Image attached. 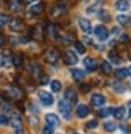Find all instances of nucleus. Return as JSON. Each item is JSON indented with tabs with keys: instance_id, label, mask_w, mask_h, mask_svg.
Listing matches in <instances>:
<instances>
[{
	"instance_id": "f257e3e1",
	"label": "nucleus",
	"mask_w": 131,
	"mask_h": 134,
	"mask_svg": "<svg viewBox=\"0 0 131 134\" xmlns=\"http://www.w3.org/2000/svg\"><path fill=\"white\" fill-rule=\"evenodd\" d=\"M58 105H59L61 113L64 115V118H66V120H70V105H69V100L62 99V100H59Z\"/></svg>"
},
{
	"instance_id": "f03ea898",
	"label": "nucleus",
	"mask_w": 131,
	"mask_h": 134,
	"mask_svg": "<svg viewBox=\"0 0 131 134\" xmlns=\"http://www.w3.org/2000/svg\"><path fill=\"white\" fill-rule=\"evenodd\" d=\"M39 97H40V102H42L43 105H46V107L53 105V102H54L53 96H51L50 93H46V91H40V93H39Z\"/></svg>"
},
{
	"instance_id": "7ed1b4c3",
	"label": "nucleus",
	"mask_w": 131,
	"mask_h": 134,
	"mask_svg": "<svg viewBox=\"0 0 131 134\" xmlns=\"http://www.w3.org/2000/svg\"><path fill=\"white\" fill-rule=\"evenodd\" d=\"M94 35H96L97 40H106V38L109 37V30H107L104 26H96V29H94Z\"/></svg>"
},
{
	"instance_id": "20e7f679",
	"label": "nucleus",
	"mask_w": 131,
	"mask_h": 134,
	"mask_svg": "<svg viewBox=\"0 0 131 134\" xmlns=\"http://www.w3.org/2000/svg\"><path fill=\"white\" fill-rule=\"evenodd\" d=\"M45 58H46V61H48V62L54 64V62H58V59H59V54H58V51H56V49L50 48V49H46V51H45Z\"/></svg>"
},
{
	"instance_id": "39448f33",
	"label": "nucleus",
	"mask_w": 131,
	"mask_h": 134,
	"mask_svg": "<svg viewBox=\"0 0 131 134\" xmlns=\"http://www.w3.org/2000/svg\"><path fill=\"white\" fill-rule=\"evenodd\" d=\"M78 24H80V27H81V30H83L85 34H91V32H93V27H91V23H90L88 19H85V18H80V19H78Z\"/></svg>"
},
{
	"instance_id": "423d86ee",
	"label": "nucleus",
	"mask_w": 131,
	"mask_h": 134,
	"mask_svg": "<svg viewBox=\"0 0 131 134\" xmlns=\"http://www.w3.org/2000/svg\"><path fill=\"white\" fill-rule=\"evenodd\" d=\"M91 102H93V105H96V107H102V105L106 104V97H104L102 94H93V96H91Z\"/></svg>"
},
{
	"instance_id": "0eeeda50",
	"label": "nucleus",
	"mask_w": 131,
	"mask_h": 134,
	"mask_svg": "<svg viewBox=\"0 0 131 134\" xmlns=\"http://www.w3.org/2000/svg\"><path fill=\"white\" fill-rule=\"evenodd\" d=\"M88 113H90V109H88V105H85V104H80V105L77 107V116H78V118H85V116H88Z\"/></svg>"
},
{
	"instance_id": "6e6552de",
	"label": "nucleus",
	"mask_w": 131,
	"mask_h": 134,
	"mask_svg": "<svg viewBox=\"0 0 131 134\" xmlns=\"http://www.w3.org/2000/svg\"><path fill=\"white\" fill-rule=\"evenodd\" d=\"M77 91L74 88H67L66 90V100H69V102H77Z\"/></svg>"
},
{
	"instance_id": "1a4fd4ad",
	"label": "nucleus",
	"mask_w": 131,
	"mask_h": 134,
	"mask_svg": "<svg viewBox=\"0 0 131 134\" xmlns=\"http://www.w3.org/2000/svg\"><path fill=\"white\" fill-rule=\"evenodd\" d=\"M83 64H85V67H86V70H88V72H94V70H96V67H97V64H96V61H94L93 58H85Z\"/></svg>"
},
{
	"instance_id": "9d476101",
	"label": "nucleus",
	"mask_w": 131,
	"mask_h": 134,
	"mask_svg": "<svg viewBox=\"0 0 131 134\" xmlns=\"http://www.w3.org/2000/svg\"><path fill=\"white\" fill-rule=\"evenodd\" d=\"M8 24H10V29H11L13 32H18V30H21V29L24 27L23 21H19V19H11Z\"/></svg>"
},
{
	"instance_id": "9b49d317",
	"label": "nucleus",
	"mask_w": 131,
	"mask_h": 134,
	"mask_svg": "<svg viewBox=\"0 0 131 134\" xmlns=\"http://www.w3.org/2000/svg\"><path fill=\"white\" fill-rule=\"evenodd\" d=\"M46 123L50 125V126H58L59 125V118H58V115H54V113H48L46 115Z\"/></svg>"
},
{
	"instance_id": "f8f14e48",
	"label": "nucleus",
	"mask_w": 131,
	"mask_h": 134,
	"mask_svg": "<svg viewBox=\"0 0 131 134\" xmlns=\"http://www.w3.org/2000/svg\"><path fill=\"white\" fill-rule=\"evenodd\" d=\"M125 112H126L125 107H117V109H113V110H112V115L115 116L117 120H123V118H125Z\"/></svg>"
},
{
	"instance_id": "ddd939ff",
	"label": "nucleus",
	"mask_w": 131,
	"mask_h": 134,
	"mask_svg": "<svg viewBox=\"0 0 131 134\" xmlns=\"http://www.w3.org/2000/svg\"><path fill=\"white\" fill-rule=\"evenodd\" d=\"M115 8L118 11H128V8H129L128 0H117V2H115Z\"/></svg>"
},
{
	"instance_id": "4468645a",
	"label": "nucleus",
	"mask_w": 131,
	"mask_h": 134,
	"mask_svg": "<svg viewBox=\"0 0 131 134\" xmlns=\"http://www.w3.org/2000/svg\"><path fill=\"white\" fill-rule=\"evenodd\" d=\"M64 61L67 62V64H77L78 58H77V54H75L74 51H67V53H66V58H64Z\"/></svg>"
},
{
	"instance_id": "2eb2a0df",
	"label": "nucleus",
	"mask_w": 131,
	"mask_h": 134,
	"mask_svg": "<svg viewBox=\"0 0 131 134\" xmlns=\"http://www.w3.org/2000/svg\"><path fill=\"white\" fill-rule=\"evenodd\" d=\"M72 77H74L77 81H83V78H85V70H81V69H72Z\"/></svg>"
},
{
	"instance_id": "dca6fc26",
	"label": "nucleus",
	"mask_w": 131,
	"mask_h": 134,
	"mask_svg": "<svg viewBox=\"0 0 131 134\" xmlns=\"http://www.w3.org/2000/svg\"><path fill=\"white\" fill-rule=\"evenodd\" d=\"M11 126L16 128V129H21V126H23V120H21V116H19V115H13V116H11Z\"/></svg>"
},
{
	"instance_id": "f3484780",
	"label": "nucleus",
	"mask_w": 131,
	"mask_h": 134,
	"mask_svg": "<svg viewBox=\"0 0 131 134\" xmlns=\"http://www.w3.org/2000/svg\"><path fill=\"white\" fill-rule=\"evenodd\" d=\"M117 21H118V24L123 26V27H129V26H131V19L128 18V16H125V14H120L118 18H117Z\"/></svg>"
},
{
	"instance_id": "a211bd4d",
	"label": "nucleus",
	"mask_w": 131,
	"mask_h": 134,
	"mask_svg": "<svg viewBox=\"0 0 131 134\" xmlns=\"http://www.w3.org/2000/svg\"><path fill=\"white\" fill-rule=\"evenodd\" d=\"M43 10H45V8H43L42 3H34V5L30 7V13H32V14H42Z\"/></svg>"
},
{
	"instance_id": "6ab92c4d",
	"label": "nucleus",
	"mask_w": 131,
	"mask_h": 134,
	"mask_svg": "<svg viewBox=\"0 0 131 134\" xmlns=\"http://www.w3.org/2000/svg\"><path fill=\"white\" fill-rule=\"evenodd\" d=\"M48 35L51 38H58V27L54 24H48Z\"/></svg>"
},
{
	"instance_id": "aec40b11",
	"label": "nucleus",
	"mask_w": 131,
	"mask_h": 134,
	"mask_svg": "<svg viewBox=\"0 0 131 134\" xmlns=\"http://www.w3.org/2000/svg\"><path fill=\"white\" fill-rule=\"evenodd\" d=\"M8 94H10L11 97H14V99H21V97H23V91L18 90V88H11V90H8Z\"/></svg>"
},
{
	"instance_id": "412c9836",
	"label": "nucleus",
	"mask_w": 131,
	"mask_h": 134,
	"mask_svg": "<svg viewBox=\"0 0 131 134\" xmlns=\"http://www.w3.org/2000/svg\"><path fill=\"white\" fill-rule=\"evenodd\" d=\"M50 86H51L53 93H59V91H61V81H59V80H53V81L50 83Z\"/></svg>"
},
{
	"instance_id": "4be33fe9",
	"label": "nucleus",
	"mask_w": 131,
	"mask_h": 134,
	"mask_svg": "<svg viewBox=\"0 0 131 134\" xmlns=\"http://www.w3.org/2000/svg\"><path fill=\"white\" fill-rule=\"evenodd\" d=\"M109 61L113 62V64H120V62H122L120 58H118V54H117L115 51H110V54H109Z\"/></svg>"
},
{
	"instance_id": "5701e85b",
	"label": "nucleus",
	"mask_w": 131,
	"mask_h": 134,
	"mask_svg": "<svg viewBox=\"0 0 131 134\" xmlns=\"http://www.w3.org/2000/svg\"><path fill=\"white\" fill-rule=\"evenodd\" d=\"M13 65L14 67H21L23 65V56L21 54H14L13 56Z\"/></svg>"
},
{
	"instance_id": "b1692460",
	"label": "nucleus",
	"mask_w": 131,
	"mask_h": 134,
	"mask_svg": "<svg viewBox=\"0 0 131 134\" xmlns=\"http://www.w3.org/2000/svg\"><path fill=\"white\" fill-rule=\"evenodd\" d=\"M101 69H102L104 74H110V72H112V65H110L109 61H104V62L101 64Z\"/></svg>"
},
{
	"instance_id": "393cba45",
	"label": "nucleus",
	"mask_w": 131,
	"mask_h": 134,
	"mask_svg": "<svg viewBox=\"0 0 131 134\" xmlns=\"http://www.w3.org/2000/svg\"><path fill=\"white\" fill-rule=\"evenodd\" d=\"M21 5V2H19V0H10V8L13 10V11H19V7Z\"/></svg>"
},
{
	"instance_id": "a878e982",
	"label": "nucleus",
	"mask_w": 131,
	"mask_h": 134,
	"mask_svg": "<svg viewBox=\"0 0 131 134\" xmlns=\"http://www.w3.org/2000/svg\"><path fill=\"white\" fill-rule=\"evenodd\" d=\"M99 18H101L104 23H107V21H110V13L106 11V10H101V11H99Z\"/></svg>"
},
{
	"instance_id": "bb28decb",
	"label": "nucleus",
	"mask_w": 131,
	"mask_h": 134,
	"mask_svg": "<svg viewBox=\"0 0 131 134\" xmlns=\"http://www.w3.org/2000/svg\"><path fill=\"white\" fill-rule=\"evenodd\" d=\"M10 23V18L7 14H3V13H0V27H5L7 24Z\"/></svg>"
},
{
	"instance_id": "cd10ccee",
	"label": "nucleus",
	"mask_w": 131,
	"mask_h": 134,
	"mask_svg": "<svg viewBox=\"0 0 131 134\" xmlns=\"http://www.w3.org/2000/svg\"><path fill=\"white\" fill-rule=\"evenodd\" d=\"M112 110H113V109H109V107H102V109L99 110V115L102 116V118H106V116L112 115Z\"/></svg>"
},
{
	"instance_id": "c85d7f7f",
	"label": "nucleus",
	"mask_w": 131,
	"mask_h": 134,
	"mask_svg": "<svg viewBox=\"0 0 131 134\" xmlns=\"http://www.w3.org/2000/svg\"><path fill=\"white\" fill-rule=\"evenodd\" d=\"M115 75H117V78H126L128 77V69H118V70H115Z\"/></svg>"
},
{
	"instance_id": "c756f323",
	"label": "nucleus",
	"mask_w": 131,
	"mask_h": 134,
	"mask_svg": "<svg viewBox=\"0 0 131 134\" xmlns=\"http://www.w3.org/2000/svg\"><path fill=\"white\" fill-rule=\"evenodd\" d=\"M75 49H77V53H80V54H83V53L86 51L85 45H83V43H80V42H75Z\"/></svg>"
},
{
	"instance_id": "7c9ffc66",
	"label": "nucleus",
	"mask_w": 131,
	"mask_h": 134,
	"mask_svg": "<svg viewBox=\"0 0 131 134\" xmlns=\"http://www.w3.org/2000/svg\"><path fill=\"white\" fill-rule=\"evenodd\" d=\"M104 128H106V131H109V132H113V131H115V129H117V126H115V125H113L112 121H107V123L104 125Z\"/></svg>"
},
{
	"instance_id": "2f4dec72",
	"label": "nucleus",
	"mask_w": 131,
	"mask_h": 134,
	"mask_svg": "<svg viewBox=\"0 0 131 134\" xmlns=\"http://www.w3.org/2000/svg\"><path fill=\"white\" fill-rule=\"evenodd\" d=\"M112 86H113V90H115L117 93H123V91H125V86L122 85V83H118V81H115Z\"/></svg>"
},
{
	"instance_id": "473e14b6",
	"label": "nucleus",
	"mask_w": 131,
	"mask_h": 134,
	"mask_svg": "<svg viewBox=\"0 0 131 134\" xmlns=\"http://www.w3.org/2000/svg\"><path fill=\"white\" fill-rule=\"evenodd\" d=\"M32 75H35V77L40 75V65L39 64H32Z\"/></svg>"
},
{
	"instance_id": "72a5a7b5",
	"label": "nucleus",
	"mask_w": 131,
	"mask_h": 134,
	"mask_svg": "<svg viewBox=\"0 0 131 134\" xmlns=\"http://www.w3.org/2000/svg\"><path fill=\"white\" fill-rule=\"evenodd\" d=\"M53 131H54V128L50 126V125H46V126L43 128V134H53Z\"/></svg>"
},
{
	"instance_id": "f704fd0d",
	"label": "nucleus",
	"mask_w": 131,
	"mask_h": 134,
	"mask_svg": "<svg viewBox=\"0 0 131 134\" xmlns=\"http://www.w3.org/2000/svg\"><path fill=\"white\" fill-rule=\"evenodd\" d=\"M66 13V8L64 7H58V8H54V11H53V14H64Z\"/></svg>"
},
{
	"instance_id": "c9c22d12",
	"label": "nucleus",
	"mask_w": 131,
	"mask_h": 134,
	"mask_svg": "<svg viewBox=\"0 0 131 134\" xmlns=\"http://www.w3.org/2000/svg\"><path fill=\"white\" fill-rule=\"evenodd\" d=\"M86 126H88L90 129H94V128H97V121H96V120H91V121H90Z\"/></svg>"
},
{
	"instance_id": "e433bc0d",
	"label": "nucleus",
	"mask_w": 131,
	"mask_h": 134,
	"mask_svg": "<svg viewBox=\"0 0 131 134\" xmlns=\"http://www.w3.org/2000/svg\"><path fill=\"white\" fill-rule=\"evenodd\" d=\"M7 123H8V118H7L5 115H0V126H2V125H7Z\"/></svg>"
},
{
	"instance_id": "4c0bfd02",
	"label": "nucleus",
	"mask_w": 131,
	"mask_h": 134,
	"mask_svg": "<svg viewBox=\"0 0 131 134\" xmlns=\"http://www.w3.org/2000/svg\"><path fill=\"white\" fill-rule=\"evenodd\" d=\"M48 80H50V78H48V75H42V78H40L42 85H46V83H48Z\"/></svg>"
},
{
	"instance_id": "58836bf2",
	"label": "nucleus",
	"mask_w": 131,
	"mask_h": 134,
	"mask_svg": "<svg viewBox=\"0 0 131 134\" xmlns=\"http://www.w3.org/2000/svg\"><path fill=\"white\" fill-rule=\"evenodd\" d=\"M120 42H123V43H128V42H129V38H128L126 35H120Z\"/></svg>"
},
{
	"instance_id": "ea45409f",
	"label": "nucleus",
	"mask_w": 131,
	"mask_h": 134,
	"mask_svg": "<svg viewBox=\"0 0 131 134\" xmlns=\"http://www.w3.org/2000/svg\"><path fill=\"white\" fill-rule=\"evenodd\" d=\"M3 45H5V37L2 35V34H0V48H2Z\"/></svg>"
},
{
	"instance_id": "a19ab883",
	"label": "nucleus",
	"mask_w": 131,
	"mask_h": 134,
	"mask_svg": "<svg viewBox=\"0 0 131 134\" xmlns=\"http://www.w3.org/2000/svg\"><path fill=\"white\" fill-rule=\"evenodd\" d=\"M80 90H81V91H88L90 86H88V85H80Z\"/></svg>"
},
{
	"instance_id": "79ce46f5",
	"label": "nucleus",
	"mask_w": 131,
	"mask_h": 134,
	"mask_svg": "<svg viewBox=\"0 0 131 134\" xmlns=\"http://www.w3.org/2000/svg\"><path fill=\"white\" fill-rule=\"evenodd\" d=\"M122 129H123L125 132H129V128H128V126H122Z\"/></svg>"
},
{
	"instance_id": "37998d69",
	"label": "nucleus",
	"mask_w": 131,
	"mask_h": 134,
	"mask_svg": "<svg viewBox=\"0 0 131 134\" xmlns=\"http://www.w3.org/2000/svg\"><path fill=\"white\" fill-rule=\"evenodd\" d=\"M34 2H37V0H26V3H34Z\"/></svg>"
},
{
	"instance_id": "c03bdc74",
	"label": "nucleus",
	"mask_w": 131,
	"mask_h": 134,
	"mask_svg": "<svg viewBox=\"0 0 131 134\" xmlns=\"http://www.w3.org/2000/svg\"><path fill=\"white\" fill-rule=\"evenodd\" d=\"M128 75H131V67H129V69H128Z\"/></svg>"
},
{
	"instance_id": "a18cd8bd",
	"label": "nucleus",
	"mask_w": 131,
	"mask_h": 134,
	"mask_svg": "<svg viewBox=\"0 0 131 134\" xmlns=\"http://www.w3.org/2000/svg\"><path fill=\"white\" fill-rule=\"evenodd\" d=\"M3 104V100H2V97H0V105H2Z\"/></svg>"
},
{
	"instance_id": "49530a36",
	"label": "nucleus",
	"mask_w": 131,
	"mask_h": 134,
	"mask_svg": "<svg viewBox=\"0 0 131 134\" xmlns=\"http://www.w3.org/2000/svg\"><path fill=\"white\" fill-rule=\"evenodd\" d=\"M16 134H24V132H23V131H18V132H16Z\"/></svg>"
},
{
	"instance_id": "de8ad7c7",
	"label": "nucleus",
	"mask_w": 131,
	"mask_h": 134,
	"mask_svg": "<svg viewBox=\"0 0 131 134\" xmlns=\"http://www.w3.org/2000/svg\"><path fill=\"white\" fill-rule=\"evenodd\" d=\"M129 116H131V107H129Z\"/></svg>"
},
{
	"instance_id": "09e8293b",
	"label": "nucleus",
	"mask_w": 131,
	"mask_h": 134,
	"mask_svg": "<svg viewBox=\"0 0 131 134\" xmlns=\"http://www.w3.org/2000/svg\"><path fill=\"white\" fill-rule=\"evenodd\" d=\"M72 134H78V132H72Z\"/></svg>"
}]
</instances>
